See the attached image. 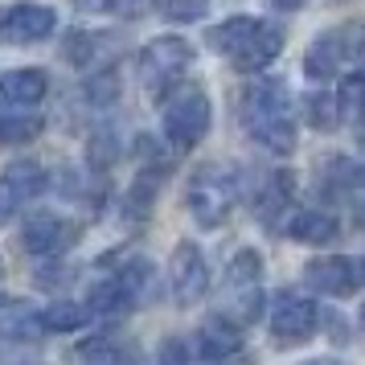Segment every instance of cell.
Segmentation results:
<instances>
[{
  "label": "cell",
  "instance_id": "6da1fadb",
  "mask_svg": "<svg viewBox=\"0 0 365 365\" xmlns=\"http://www.w3.org/2000/svg\"><path fill=\"white\" fill-rule=\"evenodd\" d=\"M242 123L247 132L263 144V148L279 152H296V123H292V99H287V86L279 78H259L247 86L242 95Z\"/></svg>",
  "mask_w": 365,
  "mask_h": 365
},
{
  "label": "cell",
  "instance_id": "7a4b0ae2",
  "mask_svg": "<svg viewBox=\"0 0 365 365\" xmlns=\"http://www.w3.org/2000/svg\"><path fill=\"white\" fill-rule=\"evenodd\" d=\"M189 62H193V46L189 41H181V37H156L140 53V83H144V91L152 99H165L168 91L177 86V78L189 70Z\"/></svg>",
  "mask_w": 365,
  "mask_h": 365
},
{
  "label": "cell",
  "instance_id": "3957f363",
  "mask_svg": "<svg viewBox=\"0 0 365 365\" xmlns=\"http://www.w3.org/2000/svg\"><path fill=\"white\" fill-rule=\"evenodd\" d=\"M210 132V99L197 86H181L165 99V140L173 148H193Z\"/></svg>",
  "mask_w": 365,
  "mask_h": 365
},
{
  "label": "cell",
  "instance_id": "277c9868",
  "mask_svg": "<svg viewBox=\"0 0 365 365\" xmlns=\"http://www.w3.org/2000/svg\"><path fill=\"white\" fill-rule=\"evenodd\" d=\"M234 205V177L222 168H201L189 185V214L197 217V226H217L226 222Z\"/></svg>",
  "mask_w": 365,
  "mask_h": 365
},
{
  "label": "cell",
  "instance_id": "5b68a950",
  "mask_svg": "<svg viewBox=\"0 0 365 365\" xmlns=\"http://www.w3.org/2000/svg\"><path fill=\"white\" fill-rule=\"evenodd\" d=\"M168 287H173V299L181 308H189L205 296L210 271H205V255L197 250V242H177L173 259H168Z\"/></svg>",
  "mask_w": 365,
  "mask_h": 365
},
{
  "label": "cell",
  "instance_id": "8992f818",
  "mask_svg": "<svg viewBox=\"0 0 365 365\" xmlns=\"http://www.w3.org/2000/svg\"><path fill=\"white\" fill-rule=\"evenodd\" d=\"M304 275L324 296H353L365 279V263L361 259H349V255H332V259H312L304 267Z\"/></svg>",
  "mask_w": 365,
  "mask_h": 365
},
{
  "label": "cell",
  "instance_id": "52a82bcc",
  "mask_svg": "<svg viewBox=\"0 0 365 365\" xmlns=\"http://www.w3.org/2000/svg\"><path fill=\"white\" fill-rule=\"evenodd\" d=\"M53 9L46 4H13L4 17H0V41L9 46H34V41H46L53 34Z\"/></svg>",
  "mask_w": 365,
  "mask_h": 365
},
{
  "label": "cell",
  "instance_id": "ba28073f",
  "mask_svg": "<svg viewBox=\"0 0 365 365\" xmlns=\"http://www.w3.org/2000/svg\"><path fill=\"white\" fill-rule=\"evenodd\" d=\"M316 320H320V312H316L312 299L279 296L275 312H271V332H275L279 345H299V341H308L316 332Z\"/></svg>",
  "mask_w": 365,
  "mask_h": 365
},
{
  "label": "cell",
  "instance_id": "9c48e42d",
  "mask_svg": "<svg viewBox=\"0 0 365 365\" xmlns=\"http://www.w3.org/2000/svg\"><path fill=\"white\" fill-rule=\"evenodd\" d=\"M74 226H70L66 217L58 214H34L25 222V230H21V247L29 250V255H58V250H66L74 242Z\"/></svg>",
  "mask_w": 365,
  "mask_h": 365
},
{
  "label": "cell",
  "instance_id": "30bf717a",
  "mask_svg": "<svg viewBox=\"0 0 365 365\" xmlns=\"http://www.w3.org/2000/svg\"><path fill=\"white\" fill-rule=\"evenodd\" d=\"M193 349H197L201 361H222L242 349V332H238V320H226V316H214L205 320L201 332L193 336Z\"/></svg>",
  "mask_w": 365,
  "mask_h": 365
},
{
  "label": "cell",
  "instance_id": "8fae6325",
  "mask_svg": "<svg viewBox=\"0 0 365 365\" xmlns=\"http://www.w3.org/2000/svg\"><path fill=\"white\" fill-rule=\"evenodd\" d=\"M46 91H50V78H46V70H37V66L0 74V99L13 103V107H34V103L46 99Z\"/></svg>",
  "mask_w": 365,
  "mask_h": 365
},
{
  "label": "cell",
  "instance_id": "7c38bea8",
  "mask_svg": "<svg viewBox=\"0 0 365 365\" xmlns=\"http://www.w3.org/2000/svg\"><path fill=\"white\" fill-rule=\"evenodd\" d=\"M74 353H78L83 365H135L140 361V349L132 341H119V336H86Z\"/></svg>",
  "mask_w": 365,
  "mask_h": 365
},
{
  "label": "cell",
  "instance_id": "4fadbf2b",
  "mask_svg": "<svg viewBox=\"0 0 365 365\" xmlns=\"http://www.w3.org/2000/svg\"><path fill=\"white\" fill-rule=\"evenodd\" d=\"M41 332H46V320L29 304L0 299V336H9V341H41Z\"/></svg>",
  "mask_w": 365,
  "mask_h": 365
},
{
  "label": "cell",
  "instance_id": "5bb4252c",
  "mask_svg": "<svg viewBox=\"0 0 365 365\" xmlns=\"http://www.w3.org/2000/svg\"><path fill=\"white\" fill-rule=\"evenodd\" d=\"M279 50H283V29L279 25H259V34L250 37V46L234 58V66L247 70V74H255V70L271 66V62L279 58Z\"/></svg>",
  "mask_w": 365,
  "mask_h": 365
},
{
  "label": "cell",
  "instance_id": "9a60e30c",
  "mask_svg": "<svg viewBox=\"0 0 365 365\" xmlns=\"http://www.w3.org/2000/svg\"><path fill=\"white\" fill-rule=\"evenodd\" d=\"M287 234L296 238V242H308V247H320V242H332L341 226H336V217L320 214V210H299L292 222H287Z\"/></svg>",
  "mask_w": 365,
  "mask_h": 365
},
{
  "label": "cell",
  "instance_id": "2e32d148",
  "mask_svg": "<svg viewBox=\"0 0 365 365\" xmlns=\"http://www.w3.org/2000/svg\"><path fill=\"white\" fill-rule=\"evenodd\" d=\"M259 25H263V21H255V17H230V21H222L217 29H210V46H214L217 53H230V58H238V53L250 46V37L259 34Z\"/></svg>",
  "mask_w": 365,
  "mask_h": 365
},
{
  "label": "cell",
  "instance_id": "e0dca14e",
  "mask_svg": "<svg viewBox=\"0 0 365 365\" xmlns=\"http://www.w3.org/2000/svg\"><path fill=\"white\" fill-rule=\"evenodd\" d=\"M345 41H341V34L332 37H316V46L308 50V58H304V74L308 78H329V74H336V66H341V58H345Z\"/></svg>",
  "mask_w": 365,
  "mask_h": 365
},
{
  "label": "cell",
  "instance_id": "ac0fdd59",
  "mask_svg": "<svg viewBox=\"0 0 365 365\" xmlns=\"http://www.w3.org/2000/svg\"><path fill=\"white\" fill-rule=\"evenodd\" d=\"M135 299L132 292H128V283L119 279V275H111V279H103L91 287V312H103V316H111V312H123V308H132Z\"/></svg>",
  "mask_w": 365,
  "mask_h": 365
},
{
  "label": "cell",
  "instance_id": "d6986e66",
  "mask_svg": "<svg viewBox=\"0 0 365 365\" xmlns=\"http://www.w3.org/2000/svg\"><path fill=\"white\" fill-rule=\"evenodd\" d=\"M292 193H296V181H292L287 168H279V173L271 177V185H267V193L259 197V217H263V222H275V214L292 201Z\"/></svg>",
  "mask_w": 365,
  "mask_h": 365
},
{
  "label": "cell",
  "instance_id": "ffe728a7",
  "mask_svg": "<svg viewBox=\"0 0 365 365\" xmlns=\"http://www.w3.org/2000/svg\"><path fill=\"white\" fill-rule=\"evenodd\" d=\"M41 320H46L50 332H74V329H83L86 320H91V308L70 304V299H58V304H50V308L41 312Z\"/></svg>",
  "mask_w": 365,
  "mask_h": 365
},
{
  "label": "cell",
  "instance_id": "44dd1931",
  "mask_svg": "<svg viewBox=\"0 0 365 365\" xmlns=\"http://www.w3.org/2000/svg\"><path fill=\"white\" fill-rule=\"evenodd\" d=\"M263 279V259L255 250H238L230 259V275H226V287H259Z\"/></svg>",
  "mask_w": 365,
  "mask_h": 365
},
{
  "label": "cell",
  "instance_id": "7402d4cb",
  "mask_svg": "<svg viewBox=\"0 0 365 365\" xmlns=\"http://www.w3.org/2000/svg\"><path fill=\"white\" fill-rule=\"evenodd\" d=\"M37 135H41V119L37 115L0 119V144H25V140H37Z\"/></svg>",
  "mask_w": 365,
  "mask_h": 365
},
{
  "label": "cell",
  "instance_id": "603a6c76",
  "mask_svg": "<svg viewBox=\"0 0 365 365\" xmlns=\"http://www.w3.org/2000/svg\"><path fill=\"white\" fill-rule=\"evenodd\" d=\"M156 185H160V173H152V168L135 177L132 193H128V214H135V217H144V214H148L152 197H156Z\"/></svg>",
  "mask_w": 365,
  "mask_h": 365
},
{
  "label": "cell",
  "instance_id": "cb8c5ba5",
  "mask_svg": "<svg viewBox=\"0 0 365 365\" xmlns=\"http://www.w3.org/2000/svg\"><path fill=\"white\" fill-rule=\"evenodd\" d=\"M336 103L341 99H329V95H308L304 99V115H308V123H312L316 132L336 128Z\"/></svg>",
  "mask_w": 365,
  "mask_h": 365
},
{
  "label": "cell",
  "instance_id": "d4e9b609",
  "mask_svg": "<svg viewBox=\"0 0 365 365\" xmlns=\"http://www.w3.org/2000/svg\"><path fill=\"white\" fill-rule=\"evenodd\" d=\"M119 279L128 283V292H132V299H135V304L152 296V267L144 263V259H135V263H128L123 271H119Z\"/></svg>",
  "mask_w": 365,
  "mask_h": 365
},
{
  "label": "cell",
  "instance_id": "484cf974",
  "mask_svg": "<svg viewBox=\"0 0 365 365\" xmlns=\"http://www.w3.org/2000/svg\"><path fill=\"white\" fill-rule=\"evenodd\" d=\"M210 9V0H160V13L177 25H189V21H201Z\"/></svg>",
  "mask_w": 365,
  "mask_h": 365
},
{
  "label": "cell",
  "instance_id": "4316f807",
  "mask_svg": "<svg viewBox=\"0 0 365 365\" xmlns=\"http://www.w3.org/2000/svg\"><path fill=\"white\" fill-rule=\"evenodd\" d=\"M21 201H29V197H25V189L17 185V177L4 168V177H0V226L21 210Z\"/></svg>",
  "mask_w": 365,
  "mask_h": 365
},
{
  "label": "cell",
  "instance_id": "83f0119b",
  "mask_svg": "<svg viewBox=\"0 0 365 365\" xmlns=\"http://www.w3.org/2000/svg\"><path fill=\"white\" fill-rule=\"evenodd\" d=\"M119 95V78L111 74V70H103V74H91L86 78V99L99 103V107H107V103H115Z\"/></svg>",
  "mask_w": 365,
  "mask_h": 365
},
{
  "label": "cell",
  "instance_id": "f1b7e54d",
  "mask_svg": "<svg viewBox=\"0 0 365 365\" xmlns=\"http://www.w3.org/2000/svg\"><path fill=\"white\" fill-rule=\"evenodd\" d=\"M336 99H341L345 111H365V70L341 78V95H336Z\"/></svg>",
  "mask_w": 365,
  "mask_h": 365
},
{
  "label": "cell",
  "instance_id": "f546056e",
  "mask_svg": "<svg viewBox=\"0 0 365 365\" xmlns=\"http://www.w3.org/2000/svg\"><path fill=\"white\" fill-rule=\"evenodd\" d=\"M115 156H119V144H115V135L111 132H99L95 140H91V160H95L99 168H107Z\"/></svg>",
  "mask_w": 365,
  "mask_h": 365
},
{
  "label": "cell",
  "instance_id": "4dcf8cb0",
  "mask_svg": "<svg viewBox=\"0 0 365 365\" xmlns=\"http://www.w3.org/2000/svg\"><path fill=\"white\" fill-rule=\"evenodd\" d=\"M91 53H95V37H86L83 29H74V34L66 37V58H70V62H78V66H83V62L91 58Z\"/></svg>",
  "mask_w": 365,
  "mask_h": 365
},
{
  "label": "cell",
  "instance_id": "1f68e13d",
  "mask_svg": "<svg viewBox=\"0 0 365 365\" xmlns=\"http://www.w3.org/2000/svg\"><path fill=\"white\" fill-rule=\"evenodd\" d=\"M111 4H115V13H140V9H135V4H144V0H111Z\"/></svg>",
  "mask_w": 365,
  "mask_h": 365
},
{
  "label": "cell",
  "instance_id": "d6a6232c",
  "mask_svg": "<svg viewBox=\"0 0 365 365\" xmlns=\"http://www.w3.org/2000/svg\"><path fill=\"white\" fill-rule=\"evenodd\" d=\"M275 9H283V13H292V9H304V0H271Z\"/></svg>",
  "mask_w": 365,
  "mask_h": 365
},
{
  "label": "cell",
  "instance_id": "836d02e7",
  "mask_svg": "<svg viewBox=\"0 0 365 365\" xmlns=\"http://www.w3.org/2000/svg\"><path fill=\"white\" fill-rule=\"evenodd\" d=\"M308 365H341V361H308Z\"/></svg>",
  "mask_w": 365,
  "mask_h": 365
},
{
  "label": "cell",
  "instance_id": "e575fe53",
  "mask_svg": "<svg viewBox=\"0 0 365 365\" xmlns=\"http://www.w3.org/2000/svg\"><path fill=\"white\" fill-rule=\"evenodd\" d=\"M361 329H365V299H361Z\"/></svg>",
  "mask_w": 365,
  "mask_h": 365
},
{
  "label": "cell",
  "instance_id": "d590c367",
  "mask_svg": "<svg viewBox=\"0 0 365 365\" xmlns=\"http://www.w3.org/2000/svg\"><path fill=\"white\" fill-rule=\"evenodd\" d=\"M361 226H365V210H361Z\"/></svg>",
  "mask_w": 365,
  "mask_h": 365
}]
</instances>
